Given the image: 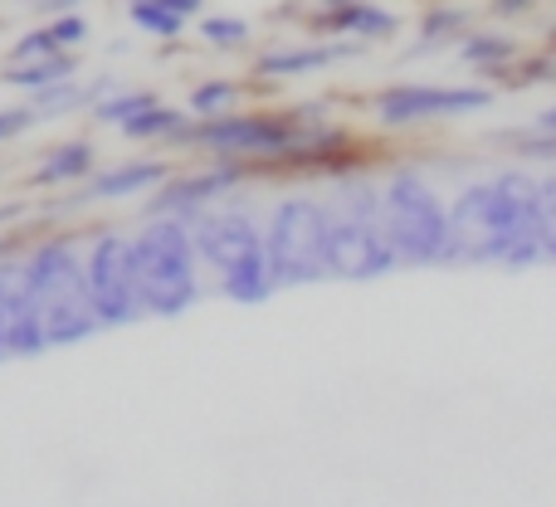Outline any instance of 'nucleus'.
I'll list each match as a JSON object with an SVG mask.
<instances>
[{
    "instance_id": "15",
    "label": "nucleus",
    "mask_w": 556,
    "mask_h": 507,
    "mask_svg": "<svg viewBox=\"0 0 556 507\" xmlns=\"http://www.w3.org/2000/svg\"><path fill=\"white\" fill-rule=\"evenodd\" d=\"M166 176L172 172H166L162 162H127V166H113V172L88 176V186H78V201H123V195L162 186Z\"/></svg>"
},
{
    "instance_id": "32",
    "label": "nucleus",
    "mask_w": 556,
    "mask_h": 507,
    "mask_svg": "<svg viewBox=\"0 0 556 507\" xmlns=\"http://www.w3.org/2000/svg\"><path fill=\"white\" fill-rule=\"evenodd\" d=\"M547 258H556V230H552V240H547Z\"/></svg>"
},
{
    "instance_id": "9",
    "label": "nucleus",
    "mask_w": 556,
    "mask_h": 507,
    "mask_svg": "<svg viewBox=\"0 0 556 507\" xmlns=\"http://www.w3.org/2000/svg\"><path fill=\"white\" fill-rule=\"evenodd\" d=\"M84 274H88V297L103 327H127L137 317H147L142 307V283H137V254L132 240L117 230L98 235L84 254Z\"/></svg>"
},
{
    "instance_id": "22",
    "label": "nucleus",
    "mask_w": 556,
    "mask_h": 507,
    "mask_svg": "<svg viewBox=\"0 0 556 507\" xmlns=\"http://www.w3.org/2000/svg\"><path fill=\"white\" fill-rule=\"evenodd\" d=\"M152 103H156V93H142V88H137V93H113V98H103V103H93V117H98V123H117V127H123L127 117L142 113V107H152Z\"/></svg>"
},
{
    "instance_id": "27",
    "label": "nucleus",
    "mask_w": 556,
    "mask_h": 507,
    "mask_svg": "<svg viewBox=\"0 0 556 507\" xmlns=\"http://www.w3.org/2000/svg\"><path fill=\"white\" fill-rule=\"evenodd\" d=\"M39 123V113L35 107H0V142H10V137H20V132H29V127Z\"/></svg>"
},
{
    "instance_id": "31",
    "label": "nucleus",
    "mask_w": 556,
    "mask_h": 507,
    "mask_svg": "<svg viewBox=\"0 0 556 507\" xmlns=\"http://www.w3.org/2000/svg\"><path fill=\"white\" fill-rule=\"evenodd\" d=\"M323 10H337V5H352V0H317Z\"/></svg>"
},
{
    "instance_id": "8",
    "label": "nucleus",
    "mask_w": 556,
    "mask_h": 507,
    "mask_svg": "<svg viewBox=\"0 0 556 507\" xmlns=\"http://www.w3.org/2000/svg\"><path fill=\"white\" fill-rule=\"evenodd\" d=\"M298 137V113H220V117H191L176 142L201 147L225 162H274L288 152V142Z\"/></svg>"
},
{
    "instance_id": "23",
    "label": "nucleus",
    "mask_w": 556,
    "mask_h": 507,
    "mask_svg": "<svg viewBox=\"0 0 556 507\" xmlns=\"http://www.w3.org/2000/svg\"><path fill=\"white\" fill-rule=\"evenodd\" d=\"M464 25H469V10H454V5L430 10V15H425V25H420V39H425V45H444V39L464 35Z\"/></svg>"
},
{
    "instance_id": "33",
    "label": "nucleus",
    "mask_w": 556,
    "mask_h": 507,
    "mask_svg": "<svg viewBox=\"0 0 556 507\" xmlns=\"http://www.w3.org/2000/svg\"><path fill=\"white\" fill-rule=\"evenodd\" d=\"M0 362H5V346H0Z\"/></svg>"
},
{
    "instance_id": "24",
    "label": "nucleus",
    "mask_w": 556,
    "mask_h": 507,
    "mask_svg": "<svg viewBox=\"0 0 556 507\" xmlns=\"http://www.w3.org/2000/svg\"><path fill=\"white\" fill-rule=\"evenodd\" d=\"M201 39L230 49V45H244V39H250V25L235 15H211V20H201Z\"/></svg>"
},
{
    "instance_id": "3",
    "label": "nucleus",
    "mask_w": 556,
    "mask_h": 507,
    "mask_svg": "<svg viewBox=\"0 0 556 507\" xmlns=\"http://www.w3.org/2000/svg\"><path fill=\"white\" fill-rule=\"evenodd\" d=\"M195 258L220 274V293L235 303H264L278 293L269 278V254H264V230L244 211H195L191 220Z\"/></svg>"
},
{
    "instance_id": "6",
    "label": "nucleus",
    "mask_w": 556,
    "mask_h": 507,
    "mask_svg": "<svg viewBox=\"0 0 556 507\" xmlns=\"http://www.w3.org/2000/svg\"><path fill=\"white\" fill-rule=\"evenodd\" d=\"M381 205L395 264L425 268L450 258V205L440 201V191L420 172H395L381 191Z\"/></svg>"
},
{
    "instance_id": "1",
    "label": "nucleus",
    "mask_w": 556,
    "mask_h": 507,
    "mask_svg": "<svg viewBox=\"0 0 556 507\" xmlns=\"http://www.w3.org/2000/svg\"><path fill=\"white\" fill-rule=\"evenodd\" d=\"M556 230V176L498 172L450 205V258L528 268Z\"/></svg>"
},
{
    "instance_id": "21",
    "label": "nucleus",
    "mask_w": 556,
    "mask_h": 507,
    "mask_svg": "<svg viewBox=\"0 0 556 507\" xmlns=\"http://www.w3.org/2000/svg\"><path fill=\"white\" fill-rule=\"evenodd\" d=\"M235 103H240V84H225V78H211V84H201L191 93V117H220V113H235Z\"/></svg>"
},
{
    "instance_id": "30",
    "label": "nucleus",
    "mask_w": 556,
    "mask_h": 507,
    "mask_svg": "<svg viewBox=\"0 0 556 507\" xmlns=\"http://www.w3.org/2000/svg\"><path fill=\"white\" fill-rule=\"evenodd\" d=\"M538 127H542V132H556V107H542V113H538Z\"/></svg>"
},
{
    "instance_id": "16",
    "label": "nucleus",
    "mask_w": 556,
    "mask_h": 507,
    "mask_svg": "<svg viewBox=\"0 0 556 507\" xmlns=\"http://www.w3.org/2000/svg\"><path fill=\"white\" fill-rule=\"evenodd\" d=\"M186 127H191V107H166L162 98H156L152 107H142V113L127 117L123 137L127 142H176Z\"/></svg>"
},
{
    "instance_id": "25",
    "label": "nucleus",
    "mask_w": 556,
    "mask_h": 507,
    "mask_svg": "<svg viewBox=\"0 0 556 507\" xmlns=\"http://www.w3.org/2000/svg\"><path fill=\"white\" fill-rule=\"evenodd\" d=\"M45 54H59L54 35H49V25L29 29V35L15 39V49H10V64H29V59H45Z\"/></svg>"
},
{
    "instance_id": "18",
    "label": "nucleus",
    "mask_w": 556,
    "mask_h": 507,
    "mask_svg": "<svg viewBox=\"0 0 556 507\" xmlns=\"http://www.w3.org/2000/svg\"><path fill=\"white\" fill-rule=\"evenodd\" d=\"M64 78H74V54H68V49H59V54L29 59V64H5L0 84H5V88H25V93H39V88L64 84Z\"/></svg>"
},
{
    "instance_id": "20",
    "label": "nucleus",
    "mask_w": 556,
    "mask_h": 507,
    "mask_svg": "<svg viewBox=\"0 0 556 507\" xmlns=\"http://www.w3.org/2000/svg\"><path fill=\"white\" fill-rule=\"evenodd\" d=\"M513 59H518V49H513V39L503 35H464V64L469 68H508Z\"/></svg>"
},
{
    "instance_id": "29",
    "label": "nucleus",
    "mask_w": 556,
    "mask_h": 507,
    "mask_svg": "<svg viewBox=\"0 0 556 507\" xmlns=\"http://www.w3.org/2000/svg\"><path fill=\"white\" fill-rule=\"evenodd\" d=\"M166 5H172V10H181V15H186V20H191V15H195V10H201V5H205V0H166Z\"/></svg>"
},
{
    "instance_id": "19",
    "label": "nucleus",
    "mask_w": 556,
    "mask_h": 507,
    "mask_svg": "<svg viewBox=\"0 0 556 507\" xmlns=\"http://www.w3.org/2000/svg\"><path fill=\"white\" fill-rule=\"evenodd\" d=\"M127 20H132L142 35H156V39H176L186 29V15L172 10L166 0H127Z\"/></svg>"
},
{
    "instance_id": "2",
    "label": "nucleus",
    "mask_w": 556,
    "mask_h": 507,
    "mask_svg": "<svg viewBox=\"0 0 556 507\" xmlns=\"http://www.w3.org/2000/svg\"><path fill=\"white\" fill-rule=\"evenodd\" d=\"M395 268L391 235H386V205L366 176H346L337 201H327V278L366 283Z\"/></svg>"
},
{
    "instance_id": "17",
    "label": "nucleus",
    "mask_w": 556,
    "mask_h": 507,
    "mask_svg": "<svg viewBox=\"0 0 556 507\" xmlns=\"http://www.w3.org/2000/svg\"><path fill=\"white\" fill-rule=\"evenodd\" d=\"M84 176H93V142H64L54 152H45L35 172V186H84Z\"/></svg>"
},
{
    "instance_id": "4",
    "label": "nucleus",
    "mask_w": 556,
    "mask_h": 507,
    "mask_svg": "<svg viewBox=\"0 0 556 507\" xmlns=\"http://www.w3.org/2000/svg\"><path fill=\"white\" fill-rule=\"evenodd\" d=\"M25 258H29V283H35V307H39L45 342L74 346V342H84V337H93L103 322H98L93 297H88L84 254L68 240H45Z\"/></svg>"
},
{
    "instance_id": "11",
    "label": "nucleus",
    "mask_w": 556,
    "mask_h": 507,
    "mask_svg": "<svg viewBox=\"0 0 556 507\" xmlns=\"http://www.w3.org/2000/svg\"><path fill=\"white\" fill-rule=\"evenodd\" d=\"M493 103L489 88H434V84H405V88H386L376 98V117L386 127H410V123H430V117H464V113H483Z\"/></svg>"
},
{
    "instance_id": "26",
    "label": "nucleus",
    "mask_w": 556,
    "mask_h": 507,
    "mask_svg": "<svg viewBox=\"0 0 556 507\" xmlns=\"http://www.w3.org/2000/svg\"><path fill=\"white\" fill-rule=\"evenodd\" d=\"M49 35H54L59 49H78L88 39V20L78 15V10H64V15L49 20Z\"/></svg>"
},
{
    "instance_id": "7",
    "label": "nucleus",
    "mask_w": 556,
    "mask_h": 507,
    "mask_svg": "<svg viewBox=\"0 0 556 507\" xmlns=\"http://www.w3.org/2000/svg\"><path fill=\"white\" fill-rule=\"evenodd\" d=\"M274 288H298L327 278V201L313 195H283L264 230Z\"/></svg>"
},
{
    "instance_id": "5",
    "label": "nucleus",
    "mask_w": 556,
    "mask_h": 507,
    "mask_svg": "<svg viewBox=\"0 0 556 507\" xmlns=\"http://www.w3.org/2000/svg\"><path fill=\"white\" fill-rule=\"evenodd\" d=\"M132 254H137V283H142L147 317H176L201 297L195 240L181 215H152L132 235Z\"/></svg>"
},
{
    "instance_id": "12",
    "label": "nucleus",
    "mask_w": 556,
    "mask_h": 507,
    "mask_svg": "<svg viewBox=\"0 0 556 507\" xmlns=\"http://www.w3.org/2000/svg\"><path fill=\"white\" fill-rule=\"evenodd\" d=\"M240 176H244V162H225L205 176H176V181H162L156 195H152V205H147V215H181V220H191V215L205 211L215 195L235 191Z\"/></svg>"
},
{
    "instance_id": "28",
    "label": "nucleus",
    "mask_w": 556,
    "mask_h": 507,
    "mask_svg": "<svg viewBox=\"0 0 556 507\" xmlns=\"http://www.w3.org/2000/svg\"><path fill=\"white\" fill-rule=\"evenodd\" d=\"M528 5H532V0H493V10H498V15H508V10L518 15V10H528Z\"/></svg>"
},
{
    "instance_id": "13",
    "label": "nucleus",
    "mask_w": 556,
    "mask_h": 507,
    "mask_svg": "<svg viewBox=\"0 0 556 507\" xmlns=\"http://www.w3.org/2000/svg\"><path fill=\"white\" fill-rule=\"evenodd\" d=\"M313 29H323V35H337V39H362V45H371V39H391L395 29H401V20H395L386 5L352 0V5L323 10V15L313 20Z\"/></svg>"
},
{
    "instance_id": "14",
    "label": "nucleus",
    "mask_w": 556,
    "mask_h": 507,
    "mask_svg": "<svg viewBox=\"0 0 556 507\" xmlns=\"http://www.w3.org/2000/svg\"><path fill=\"white\" fill-rule=\"evenodd\" d=\"M362 39H337V45H307V49H278V54L254 59V78H303L317 74V68L337 64V59L356 54Z\"/></svg>"
},
{
    "instance_id": "10",
    "label": "nucleus",
    "mask_w": 556,
    "mask_h": 507,
    "mask_svg": "<svg viewBox=\"0 0 556 507\" xmlns=\"http://www.w3.org/2000/svg\"><path fill=\"white\" fill-rule=\"evenodd\" d=\"M0 346H5V356L49 352L45 327H39L35 283H29V258L25 254H0Z\"/></svg>"
}]
</instances>
